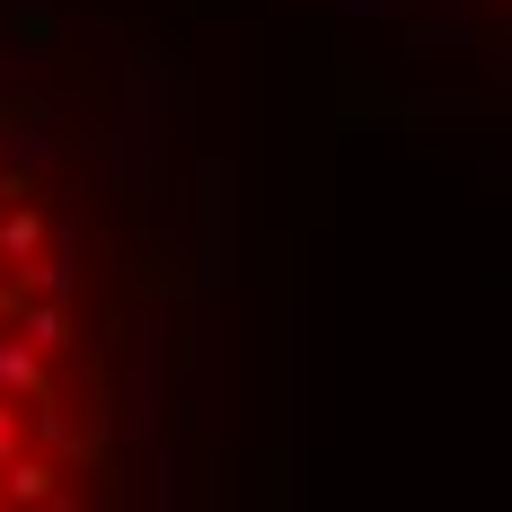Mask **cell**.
<instances>
[{
  "instance_id": "obj_1",
  "label": "cell",
  "mask_w": 512,
  "mask_h": 512,
  "mask_svg": "<svg viewBox=\"0 0 512 512\" xmlns=\"http://www.w3.org/2000/svg\"><path fill=\"white\" fill-rule=\"evenodd\" d=\"M424 45L512 89V0H424Z\"/></svg>"
}]
</instances>
